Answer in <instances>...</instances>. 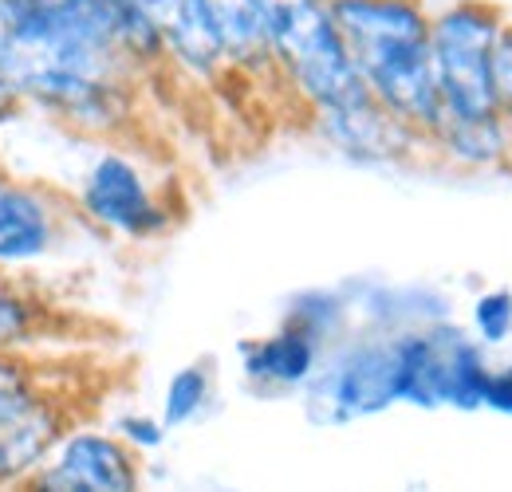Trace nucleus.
<instances>
[{
    "mask_svg": "<svg viewBox=\"0 0 512 492\" xmlns=\"http://www.w3.org/2000/svg\"><path fill=\"white\" fill-rule=\"evenodd\" d=\"M79 225L83 221L71 197L0 166V276L24 280L28 272L52 264Z\"/></svg>",
    "mask_w": 512,
    "mask_h": 492,
    "instance_id": "nucleus-8",
    "label": "nucleus"
},
{
    "mask_svg": "<svg viewBox=\"0 0 512 492\" xmlns=\"http://www.w3.org/2000/svg\"><path fill=\"white\" fill-rule=\"evenodd\" d=\"M493 91H497V111L512 123V40H509V28H505V40H501L497 60H493Z\"/></svg>",
    "mask_w": 512,
    "mask_h": 492,
    "instance_id": "nucleus-20",
    "label": "nucleus"
},
{
    "mask_svg": "<svg viewBox=\"0 0 512 492\" xmlns=\"http://www.w3.org/2000/svg\"><path fill=\"white\" fill-rule=\"evenodd\" d=\"M485 410L512 418V363H497L489 374V390H485Z\"/></svg>",
    "mask_w": 512,
    "mask_h": 492,
    "instance_id": "nucleus-21",
    "label": "nucleus"
},
{
    "mask_svg": "<svg viewBox=\"0 0 512 492\" xmlns=\"http://www.w3.org/2000/svg\"><path fill=\"white\" fill-rule=\"evenodd\" d=\"M217 398V378H213V367L209 363H186L178 367L166 386H162V402H158V418L166 422V430H186L197 418L209 414Z\"/></svg>",
    "mask_w": 512,
    "mask_h": 492,
    "instance_id": "nucleus-17",
    "label": "nucleus"
},
{
    "mask_svg": "<svg viewBox=\"0 0 512 492\" xmlns=\"http://www.w3.org/2000/svg\"><path fill=\"white\" fill-rule=\"evenodd\" d=\"M335 28L359 67L371 99L394 123L430 138L446 123L438 75L430 60V16L426 0H327Z\"/></svg>",
    "mask_w": 512,
    "mask_h": 492,
    "instance_id": "nucleus-1",
    "label": "nucleus"
},
{
    "mask_svg": "<svg viewBox=\"0 0 512 492\" xmlns=\"http://www.w3.org/2000/svg\"><path fill=\"white\" fill-rule=\"evenodd\" d=\"M469 335L493 351L512 339V288H485L469 304Z\"/></svg>",
    "mask_w": 512,
    "mask_h": 492,
    "instance_id": "nucleus-18",
    "label": "nucleus"
},
{
    "mask_svg": "<svg viewBox=\"0 0 512 492\" xmlns=\"http://www.w3.org/2000/svg\"><path fill=\"white\" fill-rule=\"evenodd\" d=\"M71 205L87 229L123 245H154L182 221L174 185L162 182L154 166L119 142H103L79 170Z\"/></svg>",
    "mask_w": 512,
    "mask_h": 492,
    "instance_id": "nucleus-3",
    "label": "nucleus"
},
{
    "mask_svg": "<svg viewBox=\"0 0 512 492\" xmlns=\"http://www.w3.org/2000/svg\"><path fill=\"white\" fill-rule=\"evenodd\" d=\"M260 12L280 91L308 119L371 99L327 0H260Z\"/></svg>",
    "mask_w": 512,
    "mask_h": 492,
    "instance_id": "nucleus-2",
    "label": "nucleus"
},
{
    "mask_svg": "<svg viewBox=\"0 0 512 492\" xmlns=\"http://www.w3.org/2000/svg\"><path fill=\"white\" fill-rule=\"evenodd\" d=\"M308 130L320 138L327 150H335L347 162L359 166H390V162H410L418 154H430L418 134H410L402 123H394L375 99L343 111H327L308 119Z\"/></svg>",
    "mask_w": 512,
    "mask_h": 492,
    "instance_id": "nucleus-10",
    "label": "nucleus"
},
{
    "mask_svg": "<svg viewBox=\"0 0 512 492\" xmlns=\"http://www.w3.org/2000/svg\"><path fill=\"white\" fill-rule=\"evenodd\" d=\"M509 40H512V12H509Z\"/></svg>",
    "mask_w": 512,
    "mask_h": 492,
    "instance_id": "nucleus-23",
    "label": "nucleus"
},
{
    "mask_svg": "<svg viewBox=\"0 0 512 492\" xmlns=\"http://www.w3.org/2000/svg\"><path fill=\"white\" fill-rule=\"evenodd\" d=\"M52 331V308L28 280L0 276V355H32Z\"/></svg>",
    "mask_w": 512,
    "mask_h": 492,
    "instance_id": "nucleus-15",
    "label": "nucleus"
},
{
    "mask_svg": "<svg viewBox=\"0 0 512 492\" xmlns=\"http://www.w3.org/2000/svg\"><path fill=\"white\" fill-rule=\"evenodd\" d=\"M79 418L28 355H0V492L24 485Z\"/></svg>",
    "mask_w": 512,
    "mask_h": 492,
    "instance_id": "nucleus-7",
    "label": "nucleus"
},
{
    "mask_svg": "<svg viewBox=\"0 0 512 492\" xmlns=\"http://www.w3.org/2000/svg\"><path fill=\"white\" fill-rule=\"evenodd\" d=\"M398 363V406L414 410H485L489 390V351L453 319L394 331Z\"/></svg>",
    "mask_w": 512,
    "mask_h": 492,
    "instance_id": "nucleus-4",
    "label": "nucleus"
},
{
    "mask_svg": "<svg viewBox=\"0 0 512 492\" xmlns=\"http://www.w3.org/2000/svg\"><path fill=\"white\" fill-rule=\"evenodd\" d=\"M304 410L320 426H351L398 406L394 331L355 327L323 355L316 378L300 394Z\"/></svg>",
    "mask_w": 512,
    "mask_h": 492,
    "instance_id": "nucleus-6",
    "label": "nucleus"
},
{
    "mask_svg": "<svg viewBox=\"0 0 512 492\" xmlns=\"http://www.w3.org/2000/svg\"><path fill=\"white\" fill-rule=\"evenodd\" d=\"M138 4L146 8V16L154 20L166 44L170 71L205 87H217L221 79H229V63L221 56V44L205 20L201 0H138Z\"/></svg>",
    "mask_w": 512,
    "mask_h": 492,
    "instance_id": "nucleus-12",
    "label": "nucleus"
},
{
    "mask_svg": "<svg viewBox=\"0 0 512 492\" xmlns=\"http://www.w3.org/2000/svg\"><path fill=\"white\" fill-rule=\"evenodd\" d=\"M20 111H24L20 95H16V91H12V83L0 75V126L16 123V119H20Z\"/></svg>",
    "mask_w": 512,
    "mask_h": 492,
    "instance_id": "nucleus-22",
    "label": "nucleus"
},
{
    "mask_svg": "<svg viewBox=\"0 0 512 492\" xmlns=\"http://www.w3.org/2000/svg\"><path fill=\"white\" fill-rule=\"evenodd\" d=\"M201 8H205V20L221 44V56L229 63V75L280 87L260 0H201Z\"/></svg>",
    "mask_w": 512,
    "mask_h": 492,
    "instance_id": "nucleus-13",
    "label": "nucleus"
},
{
    "mask_svg": "<svg viewBox=\"0 0 512 492\" xmlns=\"http://www.w3.org/2000/svg\"><path fill=\"white\" fill-rule=\"evenodd\" d=\"M509 12L493 0H449L430 16V60L446 119H489L497 111L493 60L505 40Z\"/></svg>",
    "mask_w": 512,
    "mask_h": 492,
    "instance_id": "nucleus-5",
    "label": "nucleus"
},
{
    "mask_svg": "<svg viewBox=\"0 0 512 492\" xmlns=\"http://www.w3.org/2000/svg\"><path fill=\"white\" fill-rule=\"evenodd\" d=\"M327 347H320L312 335L280 323L268 335L245 339L237 347V363H241V378L253 394L264 398H280V394H304L308 382L316 378Z\"/></svg>",
    "mask_w": 512,
    "mask_h": 492,
    "instance_id": "nucleus-11",
    "label": "nucleus"
},
{
    "mask_svg": "<svg viewBox=\"0 0 512 492\" xmlns=\"http://www.w3.org/2000/svg\"><path fill=\"white\" fill-rule=\"evenodd\" d=\"M280 323L312 335L320 347L331 351L335 343H343L355 331V304L339 288H308V292L288 300Z\"/></svg>",
    "mask_w": 512,
    "mask_h": 492,
    "instance_id": "nucleus-16",
    "label": "nucleus"
},
{
    "mask_svg": "<svg viewBox=\"0 0 512 492\" xmlns=\"http://www.w3.org/2000/svg\"><path fill=\"white\" fill-rule=\"evenodd\" d=\"M111 433H115L127 449H134L142 461H146L150 453H158V449L166 445V437H170L166 422H162L158 414H150V410H123V414L111 422Z\"/></svg>",
    "mask_w": 512,
    "mask_h": 492,
    "instance_id": "nucleus-19",
    "label": "nucleus"
},
{
    "mask_svg": "<svg viewBox=\"0 0 512 492\" xmlns=\"http://www.w3.org/2000/svg\"><path fill=\"white\" fill-rule=\"evenodd\" d=\"M36 473L60 492H146V461L91 422H75Z\"/></svg>",
    "mask_w": 512,
    "mask_h": 492,
    "instance_id": "nucleus-9",
    "label": "nucleus"
},
{
    "mask_svg": "<svg viewBox=\"0 0 512 492\" xmlns=\"http://www.w3.org/2000/svg\"><path fill=\"white\" fill-rule=\"evenodd\" d=\"M430 154L453 170L469 174H509L512 170V123L505 115L489 119H446L430 138Z\"/></svg>",
    "mask_w": 512,
    "mask_h": 492,
    "instance_id": "nucleus-14",
    "label": "nucleus"
}]
</instances>
